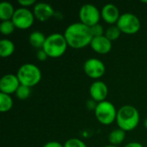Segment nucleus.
Returning <instances> with one entry per match:
<instances>
[{"instance_id": "obj_1", "label": "nucleus", "mask_w": 147, "mask_h": 147, "mask_svg": "<svg viewBox=\"0 0 147 147\" xmlns=\"http://www.w3.org/2000/svg\"><path fill=\"white\" fill-rule=\"evenodd\" d=\"M64 36L68 46L75 49H81L90 45L93 39L90 28L82 22L69 25L65 30Z\"/></svg>"}, {"instance_id": "obj_2", "label": "nucleus", "mask_w": 147, "mask_h": 147, "mask_svg": "<svg viewBox=\"0 0 147 147\" xmlns=\"http://www.w3.org/2000/svg\"><path fill=\"white\" fill-rule=\"evenodd\" d=\"M116 122L119 128L125 132L134 130L140 122L139 111L131 105L122 106L117 111Z\"/></svg>"}, {"instance_id": "obj_3", "label": "nucleus", "mask_w": 147, "mask_h": 147, "mask_svg": "<svg viewBox=\"0 0 147 147\" xmlns=\"http://www.w3.org/2000/svg\"><path fill=\"white\" fill-rule=\"evenodd\" d=\"M67 42L64 34L59 33H53L48 35L46 39L42 49L50 58H59L66 51Z\"/></svg>"}, {"instance_id": "obj_4", "label": "nucleus", "mask_w": 147, "mask_h": 147, "mask_svg": "<svg viewBox=\"0 0 147 147\" xmlns=\"http://www.w3.org/2000/svg\"><path fill=\"white\" fill-rule=\"evenodd\" d=\"M16 76L22 85L33 87L38 84L41 79V71L34 64H24L17 71Z\"/></svg>"}, {"instance_id": "obj_5", "label": "nucleus", "mask_w": 147, "mask_h": 147, "mask_svg": "<svg viewBox=\"0 0 147 147\" xmlns=\"http://www.w3.org/2000/svg\"><path fill=\"white\" fill-rule=\"evenodd\" d=\"M95 115L100 123L108 126L116 120L117 110L112 102L103 101L97 103L95 109Z\"/></svg>"}, {"instance_id": "obj_6", "label": "nucleus", "mask_w": 147, "mask_h": 147, "mask_svg": "<svg viewBox=\"0 0 147 147\" xmlns=\"http://www.w3.org/2000/svg\"><path fill=\"white\" fill-rule=\"evenodd\" d=\"M116 26L122 33L134 34L140 29V21L134 14L127 12L121 15Z\"/></svg>"}, {"instance_id": "obj_7", "label": "nucleus", "mask_w": 147, "mask_h": 147, "mask_svg": "<svg viewBox=\"0 0 147 147\" xmlns=\"http://www.w3.org/2000/svg\"><path fill=\"white\" fill-rule=\"evenodd\" d=\"M78 16L80 22L88 27H92L99 23L100 18L102 17L99 9L94 4L91 3L84 4L79 9Z\"/></svg>"}, {"instance_id": "obj_8", "label": "nucleus", "mask_w": 147, "mask_h": 147, "mask_svg": "<svg viewBox=\"0 0 147 147\" xmlns=\"http://www.w3.org/2000/svg\"><path fill=\"white\" fill-rule=\"evenodd\" d=\"M16 28L19 29H27L30 28L34 21V13L28 9L21 7L16 9L14 16L11 19Z\"/></svg>"}, {"instance_id": "obj_9", "label": "nucleus", "mask_w": 147, "mask_h": 147, "mask_svg": "<svg viewBox=\"0 0 147 147\" xmlns=\"http://www.w3.org/2000/svg\"><path fill=\"white\" fill-rule=\"evenodd\" d=\"M84 70L88 77L97 79L104 75L106 68L102 60L96 58H90L84 62Z\"/></svg>"}, {"instance_id": "obj_10", "label": "nucleus", "mask_w": 147, "mask_h": 147, "mask_svg": "<svg viewBox=\"0 0 147 147\" xmlns=\"http://www.w3.org/2000/svg\"><path fill=\"white\" fill-rule=\"evenodd\" d=\"M20 85L21 84L16 75L6 74L1 78L0 90H1V93L10 95V94L16 93Z\"/></svg>"}, {"instance_id": "obj_11", "label": "nucleus", "mask_w": 147, "mask_h": 147, "mask_svg": "<svg viewBox=\"0 0 147 147\" xmlns=\"http://www.w3.org/2000/svg\"><path fill=\"white\" fill-rule=\"evenodd\" d=\"M34 17L40 22H46L54 15V9L47 3H37L33 9Z\"/></svg>"}, {"instance_id": "obj_12", "label": "nucleus", "mask_w": 147, "mask_h": 147, "mask_svg": "<svg viewBox=\"0 0 147 147\" xmlns=\"http://www.w3.org/2000/svg\"><path fill=\"white\" fill-rule=\"evenodd\" d=\"M90 95L95 102H103L108 96V86L102 81L94 82L90 87Z\"/></svg>"}, {"instance_id": "obj_13", "label": "nucleus", "mask_w": 147, "mask_h": 147, "mask_svg": "<svg viewBox=\"0 0 147 147\" xmlns=\"http://www.w3.org/2000/svg\"><path fill=\"white\" fill-rule=\"evenodd\" d=\"M102 18L109 24L117 23L121 15L118 8L113 3L105 4L101 10Z\"/></svg>"}, {"instance_id": "obj_14", "label": "nucleus", "mask_w": 147, "mask_h": 147, "mask_svg": "<svg viewBox=\"0 0 147 147\" xmlns=\"http://www.w3.org/2000/svg\"><path fill=\"white\" fill-rule=\"evenodd\" d=\"M90 47L96 53L106 54L112 49V41H110L105 35L94 37L90 43Z\"/></svg>"}, {"instance_id": "obj_15", "label": "nucleus", "mask_w": 147, "mask_h": 147, "mask_svg": "<svg viewBox=\"0 0 147 147\" xmlns=\"http://www.w3.org/2000/svg\"><path fill=\"white\" fill-rule=\"evenodd\" d=\"M15 11V9L10 3L2 2L0 3V19L3 22L11 20Z\"/></svg>"}, {"instance_id": "obj_16", "label": "nucleus", "mask_w": 147, "mask_h": 147, "mask_svg": "<svg viewBox=\"0 0 147 147\" xmlns=\"http://www.w3.org/2000/svg\"><path fill=\"white\" fill-rule=\"evenodd\" d=\"M46 39L47 37H45L44 34L40 31L32 32L28 37L30 45L34 48H42L46 41Z\"/></svg>"}, {"instance_id": "obj_17", "label": "nucleus", "mask_w": 147, "mask_h": 147, "mask_svg": "<svg viewBox=\"0 0 147 147\" xmlns=\"http://www.w3.org/2000/svg\"><path fill=\"white\" fill-rule=\"evenodd\" d=\"M15 52V45L14 43L8 40L3 39L0 41V55L2 58H7L13 54Z\"/></svg>"}, {"instance_id": "obj_18", "label": "nucleus", "mask_w": 147, "mask_h": 147, "mask_svg": "<svg viewBox=\"0 0 147 147\" xmlns=\"http://www.w3.org/2000/svg\"><path fill=\"white\" fill-rule=\"evenodd\" d=\"M126 137V132L123 131L121 128L118 129H115L113 130L109 135V140L110 142L111 145L113 146H118L120 144H121Z\"/></svg>"}, {"instance_id": "obj_19", "label": "nucleus", "mask_w": 147, "mask_h": 147, "mask_svg": "<svg viewBox=\"0 0 147 147\" xmlns=\"http://www.w3.org/2000/svg\"><path fill=\"white\" fill-rule=\"evenodd\" d=\"M13 107V100L8 94L0 93V111L2 113L8 112Z\"/></svg>"}, {"instance_id": "obj_20", "label": "nucleus", "mask_w": 147, "mask_h": 147, "mask_svg": "<svg viewBox=\"0 0 147 147\" xmlns=\"http://www.w3.org/2000/svg\"><path fill=\"white\" fill-rule=\"evenodd\" d=\"M121 31L116 25H112L107 28V30L105 32V36L110 41H113V40H117L121 36Z\"/></svg>"}, {"instance_id": "obj_21", "label": "nucleus", "mask_w": 147, "mask_h": 147, "mask_svg": "<svg viewBox=\"0 0 147 147\" xmlns=\"http://www.w3.org/2000/svg\"><path fill=\"white\" fill-rule=\"evenodd\" d=\"M15 25L11 20L9 21H3L0 24V31L3 35H9L15 30Z\"/></svg>"}, {"instance_id": "obj_22", "label": "nucleus", "mask_w": 147, "mask_h": 147, "mask_svg": "<svg viewBox=\"0 0 147 147\" xmlns=\"http://www.w3.org/2000/svg\"><path fill=\"white\" fill-rule=\"evenodd\" d=\"M31 94V88L25 86V85H20L16 92V96L20 100H25L29 97Z\"/></svg>"}, {"instance_id": "obj_23", "label": "nucleus", "mask_w": 147, "mask_h": 147, "mask_svg": "<svg viewBox=\"0 0 147 147\" xmlns=\"http://www.w3.org/2000/svg\"><path fill=\"white\" fill-rule=\"evenodd\" d=\"M64 147H87L85 143L79 139L72 138L68 140L65 144Z\"/></svg>"}, {"instance_id": "obj_24", "label": "nucleus", "mask_w": 147, "mask_h": 147, "mask_svg": "<svg viewBox=\"0 0 147 147\" xmlns=\"http://www.w3.org/2000/svg\"><path fill=\"white\" fill-rule=\"evenodd\" d=\"M90 31H91V34L93 35V38L103 35V27L100 23H97V24H96L92 27H90Z\"/></svg>"}, {"instance_id": "obj_25", "label": "nucleus", "mask_w": 147, "mask_h": 147, "mask_svg": "<svg viewBox=\"0 0 147 147\" xmlns=\"http://www.w3.org/2000/svg\"><path fill=\"white\" fill-rule=\"evenodd\" d=\"M18 3L26 8V7H28V6H31L33 4L35 3V0H18Z\"/></svg>"}, {"instance_id": "obj_26", "label": "nucleus", "mask_w": 147, "mask_h": 147, "mask_svg": "<svg viewBox=\"0 0 147 147\" xmlns=\"http://www.w3.org/2000/svg\"><path fill=\"white\" fill-rule=\"evenodd\" d=\"M47 54L46 53V52L43 50V49H40L38 52H37V59L40 61H44L47 59Z\"/></svg>"}, {"instance_id": "obj_27", "label": "nucleus", "mask_w": 147, "mask_h": 147, "mask_svg": "<svg viewBox=\"0 0 147 147\" xmlns=\"http://www.w3.org/2000/svg\"><path fill=\"white\" fill-rule=\"evenodd\" d=\"M43 147H64V145H62L57 141H50V142H47V144H45Z\"/></svg>"}, {"instance_id": "obj_28", "label": "nucleus", "mask_w": 147, "mask_h": 147, "mask_svg": "<svg viewBox=\"0 0 147 147\" xmlns=\"http://www.w3.org/2000/svg\"><path fill=\"white\" fill-rule=\"evenodd\" d=\"M124 147H143V146L138 142H131V143L127 144Z\"/></svg>"}, {"instance_id": "obj_29", "label": "nucleus", "mask_w": 147, "mask_h": 147, "mask_svg": "<svg viewBox=\"0 0 147 147\" xmlns=\"http://www.w3.org/2000/svg\"><path fill=\"white\" fill-rule=\"evenodd\" d=\"M144 125H145V127L147 129V118L145 120V123H144Z\"/></svg>"}, {"instance_id": "obj_30", "label": "nucleus", "mask_w": 147, "mask_h": 147, "mask_svg": "<svg viewBox=\"0 0 147 147\" xmlns=\"http://www.w3.org/2000/svg\"><path fill=\"white\" fill-rule=\"evenodd\" d=\"M103 147H119L117 146H113V145H109V146H105Z\"/></svg>"}, {"instance_id": "obj_31", "label": "nucleus", "mask_w": 147, "mask_h": 147, "mask_svg": "<svg viewBox=\"0 0 147 147\" xmlns=\"http://www.w3.org/2000/svg\"><path fill=\"white\" fill-rule=\"evenodd\" d=\"M142 2H143V3H147V1H146V0H143Z\"/></svg>"}]
</instances>
